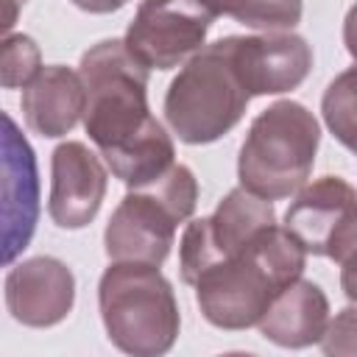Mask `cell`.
<instances>
[{
  "mask_svg": "<svg viewBox=\"0 0 357 357\" xmlns=\"http://www.w3.org/2000/svg\"><path fill=\"white\" fill-rule=\"evenodd\" d=\"M324 120L340 145L357 151V64L343 70L324 92Z\"/></svg>",
  "mask_w": 357,
  "mask_h": 357,
  "instance_id": "e0dca14e",
  "label": "cell"
},
{
  "mask_svg": "<svg viewBox=\"0 0 357 357\" xmlns=\"http://www.w3.org/2000/svg\"><path fill=\"white\" fill-rule=\"evenodd\" d=\"M22 3H25V0H6V6H3V31H6V33L11 31L14 17H17V11H20Z\"/></svg>",
  "mask_w": 357,
  "mask_h": 357,
  "instance_id": "603a6c76",
  "label": "cell"
},
{
  "mask_svg": "<svg viewBox=\"0 0 357 357\" xmlns=\"http://www.w3.org/2000/svg\"><path fill=\"white\" fill-rule=\"evenodd\" d=\"M340 287H343V293L351 298V301H357V243H354V248L340 259Z\"/></svg>",
  "mask_w": 357,
  "mask_h": 357,
  "instance_id": "ffe728a7",
  "label": "cell"
},
{
  "mask_svg": "<svg viewBox=\"0 0 357 357\" xmlns=\"http://www.w3.org/2000/svg\"><path fill=\"white\" fill-rule=\"evenodd\" d=\"M321 346L326 354H357V307H346L329 321Z\"/></svg>",
  "mask_w": 357,
  "mask_h": 357,
  "instance_id": "d6986e66",
  "label": "cell"
},
{
  "mask_svg": "<svg viewBox=\"0 0 357 357\" xmlns=\"http://www.w3.org/2000/svg\"><path fill=\"white\" fill-rule=\"evenodd\" d=\"M39 47L25 33H6L0 47V78L6 89L25 86L39 73Z\"/></svg>",
  "mask_w": 357,
  "mask_h": 357,
  "instance_id": "ac0fdd59",
  "label": "cell"
},
{
  "mask_svg": "<svg viewBox=\"0 0 357 357\" xmlns=\"http://www.w3.org/2000/svg\"><path fill=\"white\" fill-rule=\"evenodd\" d=\"M284 229L307 254L340 262L357 243V192L340 176H324L287 206Z\"/></svg>",
  "mask_w": 357,
  "mask_h": 357,
  "instance_id": "9c48e42d",
  "label": "cell"
},
{
  "mask_svg": "<svg viewBox=\"0 0 357 357\" xmlns=\"http://www.w3.org/2000/svg\"><path fill=\"white\" fill-rule=\"evenodd\" d=\"M276 223L268 198L237 187L231 190L209 218H198L184 229L181 237V276L192 284L209 265L245 248L265 226Z\"/></svg>",
  "mask_w": 357,
  "mask_h": 357,
  "instance_id": "52a82bcc",
  "label": "cell"
},
{
  "mask_svg": "<svg viewBox=\"0 0 357 357\" xmlns=\"http://www.w3.org/2000/svg\"><path fill=\"white\" fill-rule=\"evenodd\" d=\"M307 251L284 226H265L245 248L209 265L195 282L204 318L220 329L259 324L273 298L304 271Z\"/></svg>",
  "mask_w": 357,
  "mask_h": 357,
  "instance_id": "7a4b0ae2",
  "label": "cell"
},
{
  "mask_svg": "<svg viewBox=\"0 0 357 357\" xmlns=\"http://www.w3.org/2000/svg\"><path fill=\"white\" fill-rule=\"evenodd\" d=\"M318 142V120L301 103L279 100L268 106L243 139L237 159L240 187L268 201L298 192L310 178Z\"/></svg>",
  "mask_w": 357,
  "mask_h": 357,
  "instance_id": "5b68a950",
  "label": "cell"
},
{
  "mask_svg": "<svg viewBox=\"0 0 357 357\" xmlns=\"http://www.w3.org/2000/svg\"><path fill=\"white\" fill-rule=\"evenodd\" d=\"M75 298L70 268L53 257H33L6 276V304L25 326H53L67 318Z\"/></svg>",
  "mask_w": 357,
  "mask_h": 357,
  "instance_id": "8fae6325",
  "label": "cell"
},
{
  "mask_svg": "<svg viewBox=\"0 0 357 357\" xmlns=\"http://www.w3.org/2000/svg\"><path fill=\"white\" fill-rule=\"evenodd\" d=\"M106 195V170L84 142H61L53 151L47 212L61 229L86 226Z\"/></svg>",
  "mask_w": 357,
  "mask_h": 357,
  "instance_id": "7c38bea8",
  "label": "cell"
},
{
  "mask_svg": "<svg viewBox=\"0 0 357 357\" xmlns=\"http://www.w3.org/2000/svg\"><path fill=\"white\" fill-rule=\"evenodd\" d=\"M3 259L14 262V257L28 248L36 215H39V181H36V159L25 137H20L14 120L3 114Z\"/></svg>",
  "mask_w": 357,
  "mask_h": 357,
  "instance_id": "4fadbf2b",
  "label": "cell"
},
{
  "mask_svg": "<svg viewBox=\"0 0 357 357\" xmlns=\"http://www.w3.org/2000/svg\"><path fill=\"white\" fill-rule=\"evenodd\" d=\"M343 42H346V50L357 59V3L349 8L346 14V22H343Z\"/></svg>",
  "mask_w": 357,
  "mask_h": 357,
  "instance_id": "7402d4cb",
  "label": "cell"
},
{
  "mask_svg": "<svg viewBox=\"0 0 357 357\" xmlns=\"http://www.w3.org/2000/svg\"><path fill=\"white\" fill-rule=\"evenodd\" d=\"M212 20L198 0H142L123 42L148 70H170L201 50Z\"/></svg>",
  "mask_w": 357,
  "mask_h": 357,
  "instance_id": "ba28073f",
  "label": "cell"
},
{
  "mask_svg": "<svg viewBox=\"0 0 357 357\" xmlns=\"http://www.w3.org/2000/svg\"><path fill=\"white\" fill-rule=\"evenodd\" d=\"M195 198L198 184L187 165H173L159 178L131 187L112 212L103 234L109 259L162 265L170 254L176 226L192 215Z\"/></svg>",
  "mask_w": 357,
  "mask_h": 357,
  "instance_id": "8992f818",
  "label": "cell"
},
{
  "mask_svg": "<svg viewBox=\"0 0 357 357\" xmlns=\"http://www.w3.org/2000/svg\"><path fill=\"white\" fill-rule=\"evenodd\" d=\"M248 100L251 92L237 73L226 36L198 50L181 67L167 89L165 117L181 142L204 145L229 134Z\"/></svg>",
  "mask_w": 357,
  "mask_h": 357,
  "instance_id": "3957f363",
  "label": "cell"
},
{
  "mask_svg": "<svg viewBox=\"0 0 357 357\" xmlns=\"http://www.w3.org/2000/svg\"><path fill=\"white\" fill-rule=\"evenodd\" d=\"M86 92L84 126L109 170L128 187H142L173 162V139L148 109V67L139 64L126 42L106 39L81 56Z\"/></svg>",
  "mask_w": 357,
  "mask_h": 357,
  "instance_id": "6da1fadb",
  "label": "cell"
},
{
  "mask_svg": "<svg viewBox=\"0 0 357 357\" xmlns=\"http://www.w3.org/2000/svg\"><path fill=\"white\" fill-rule=\"evenodd\" d=\"M84 81L81 73L70 67L50 64L42 67L33 81L22 86V114L25 123L42 137H61L84 117Z\"/></svg>",
  "mask_w": 357,
  "mask_h": 357,
  "instance_id": "5bb4252c",
  "label": "cell"
},
{
  "mask_svg": "<svg viewBox=\"0 0 357 357\" xmlns=\"http://www.w3.org/2000/svg\"><path fill=\"white\" fill-rule=\"evenodd\" d=\"M215 17H231L251 28H293L301 20V0H198Z\"/></svg>",
  "mask_w": 357,
  "mask_h": 357,
  "instance_id": "2e32d148",
  "label": "cell"
},
{
  "mask_svg": "<svg viewBox=\"0 0 357 357\" xmlns=\"http://www.w3.org/2000/svg\"><path fill=\"white\" fill-rule=\"evenodd\" d=\"M257 326L276 346L304 349L324 337L329 326V301L318 284L296 279L273 298Z\"/></svg>",
  "mask_w": 357,
  "mask_h": 357,
  "instance_id": "9a60e30c",
  "label": "cell"
},
{
  "mask_svg": "<svg viewBox=\"0 0 357 357\" xmlns=\"http://www.w3.org/2000/svg\"><path fill=\"white\" fill-rule=\"evenodd\" d=\"M229 47L251 98L296 89L312 67V50L296 33L229 36Z\"/></svg>",
  "mask_w": 357,
  "mask_h": 357,
  "instance_id": "30bf717a",
  "label": "cell"
},
{
  "mask_svg": "<svg viewBox=\"0 0 357 357\" xmlns=\"http://www.w3.org/2000/svg\"><path fill=\"white\" fill-rule=\"evenodd\" d=\"M128 0H73V6L89 11V14H112L117 8H123Z\"/></svg>",
  "mask_w": 357,
  "mask_h": 357,
  "instance_id": "44dd1931",
  "label": "cell"
},
{
  "mask_svg": "<svg viewBox=\"0 0 357 357\" xmlns=\"http://www.w3.org/2000/svg\"><path fill=\"white\" fill-rule=\"evenodd\" d=\"M109 340L126 354H165L178 335V307L159 265L114 262L98 287Z\"/></svg>",
  "mask_w": 357,
  "mask_h": 357,
  "instance_id": "277c9868",
  "label": "cell"
}]
</instances>
